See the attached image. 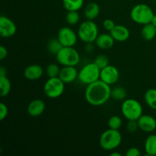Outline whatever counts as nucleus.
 <instances>
[{
  "label": "nucleus",
  "mask_w": 156,
  "mask_h": 156,
  "mask_svg": "<svg viewBox=\"0 0 156 156\" xmlns=\"http://www.w3.org/2000/svg\"><path fill=\"white\" fill-rule=\"evenodd\" d=\"M56 61L62 66H76L80 62L79 53L73 47H63L56 55Z\"/></svg>",
  "instance_id": "423d86ee"
},
{
  "label": "nucleus",
  "mask_w": 156,
  "mask_h": 156,
  "mask_svg": "<svg viewBox=\"0 0 156 156\" xmlns=\"http://www.w3.org/2000/svg\"><path fill=\"white\" fill-rule=\"evenodd\" d=\"M141 34L143 39L146 41H152L156 36V27L152 23L145 24L141 30Z\"/></svg>",
  "instance_id": "aec40b11"
},
{
  "label": "nucleus",
  "mask_w": 156,
  "mask_h": 156,
  "mask_svg": "<svg viewBox=\"0 0 156 156\" xmlns=\"http://www.w3.org/2000/svg\"><path fill=\"white\" fill-rule=\"evenodd\" d=\"M63 47L59 40L56 39H52L49 41L48 44H47V50L49 53L52 55H55L56 56L58 53V52Z\"/></svg>",
  "instance_id": "b1692460"
},
{
  "label": "nucleus",
  "mask_w": 156,
  "mask_h": 156,
  "mask_svg": "<svg viewBox=\"0 0 156 156\" xmlns=\"http://www.w3.org/2000/svg\"><path fill=\"white\" fill-rule=\"evenodd\" d=\"M139 129V125L137 120H128L126 123V129L129 133H133L136 132L137 129Z\"/></svg>",
  "instance_id": "c756f323"
},
{
  "label": "nucleus",
  "mask_w": 156,
  "mask_h": 156,
  "mask_svg": "<svg viewBox=\"0 0 156 156\" xmlns=\"http://www.w3.org/2000/svg\"><path fill=\"white\" fill-rule=\"evenodd\" d=\"M79 71L76 66H62L61 68L59 75L58 77L65 84H69L75 82L78 79Z\"/></svg>",
  "instance_id": "ddd939ff"
},
{
  "label": "nucleus",
  "mask_w": 156,
  "mask_h": 156,
  "mask_svg": "<svg viewBox=\"0 0 156 156\" xmlns=\"http://www.w3.org/2000/svg\"><path fill=\"white\" fill-rule=\"evenodd\" d=\"M78 37V34L69 27H62L58 31L57 39L63 47H74Z\"/></svg>",
  "instance_id": "1a4fd4ad"
},
{
  "label": "nucleus",
  "mask_w": 156,
  "mask_h": 156,
  "mask_svg": "<svg viewBox=\"0 0 156 156\" xmlns=\"http://www.w3.org/2000/svg\"><path fill=\"white\" fill-rule=\"evenodd\" d=\"M101 69L94 62L84 66L79 71L78 79L83 85H89L100 79Z\"/></svg>",
  "instance_id": "0eeeda50"
},
{
  "label": "nucleus",
  "mask_w": 156,
  "mask_h": 156,
  "mask_svg": "<svg viewBox=\"0 0 156 156\" xmlns=\"http://www.w3.org/2000/svg\"><path fill=\"white\" fill-rule=\"evenodd\" d=\"M121 112L127 120H137L143 115V108L140 101L133 98H128L122 103Z\"/></svg>",
  "instance_id": "39448f33"
},
{
  "label": "nucleus",
  "mask_w": 156,
  "mask_h": 156,
  "mask_svg": "<svg viewBox=\"0 0 156 156\" xmlns=\"http://www.w3.org/2000/svg\"><path fill=\"white\" fill-rule=\"evenodd\" d=\"M65 83L59 77L49 78L44 85V91L47 98L55 99L59 98L64 92Z\"/></svg>",
  "instance_id": "6e6552de"
},
{
  "label": "nucleus",
  "mask_w": 156,
  "mask_h": 156,
  "mask_svg": "<svg viewBox=\"0 0 156 156\" xmlns=\"http://www.w3.org/2000/svg\"><path fill=\"white\" fill-rule=\"evenodd\" d=\"M62 4L66 10L79 11L84 5V0H62Z\"/></svg>",
  "instance_id": "5701e85b"
},
{
  "label": "nucleus",
  "mask_w": 156,
  "mask_h": 156,
  "mask_svg": "<svg viewBox=\"0 0 156 156\" xmlns=\"http://www.w3.org/2000/svg\"><path fill=\"white\" fill-rule=\"evenodd\" d=\"M17 31L15 23L8 17L2 15L0 18V36L3 38L13 37Z\"/></svg>",
  "instance_id": "9b49d317"
},
{
  "label": "nucleus",
  "mask_w": 156,
  "mask_h": 156,
  "mask_svg": "<svg viewBox=\"0 0 156 156\" xmlns=\"http://www.w3.org/2000/svg\"><path fill=\"white\" fill-rule=\"evenodd\" d=\"M86 101L92 106H101L111 98V85L101 79L87 85L85 91Z\"/></svg>",
  "instance_id": "f257e3e1"
},
{
  "label": "nucleus",
  "mask_w": 156,
  "mask_h": 156,
  "mask_svg": "<svg viewBox=\"0 0 156 156\" xmlns=\"http://www.w3.org/2000/svg\"><path fill=\"white\" fill-rule=\"evenodd\" d=\"M9 114V109H8L7 105L4 103L0 104V120L2 121L7 117Z\"/></svg>",
  "instance_id": "7c9ffc66"
},
{
  "label": "nucleus",
  "mask_w": 156,
  "mask_h": 156,
  "mask_svg": "<svg viewBox=\"0 0 156 156\" xmlns=\"http://www.w3.org/2000/svg\"><path fill=\"white\" fill-rule=\"evenodd\" d=\"M12 84L6 76H0V94L2 98L9 95L11 91Z\"/></svg>",
  "instance_id": "4be33fe9"
},
{
  "label": "nucleus",
  "mask_w": 156,
  "mask_h": 156,
  "mask_svg": "<svg viewBox=\"0 0 156 156\" xmlns=\"http://www.w3.org/2000/svg\"><path fill=\"white\" fill-rule=\"evenodd\" d=\"M94 62L99 67V68H100V69H101L105 68V67L110 65L108 57L103 54L98 55V56H96V58L94 60Z\"/></svg>",
  "instance_id": "c85d7f7f"
},
{
  "label": "nucleus",
  "mask_w": 156,
  "mask_h": 156,
  "mask_svg": "<svg viewBox=\"0 0 156 156\" xmlns=\"http://www.w3.org/2000/svg\"><path fill=\"white\" fill-rule=\"evenodd\" d=\"M115 22L111 19H106L103 22V27L105 30L111 31L114 27H115Z\"/></svg>",
  "instance_id": "2f4dec72"
},
{
  "label": "nucleus",
  "mask_w": 156,
  "mask_h": 156,
  "mask_svg": "<svg viewBox=\"0 0 156 156\" xmlns=\"http://www.w3.org/2000/svg\"><path fill=\"white\" fill-rule=\"evenodd\" d=\"M151 23H152V24H153V25L156 27V14H155V15H154L153 18H152V22H151Z\"/></svg>",
  "instance_id": "c9c22d12"
},
{
  "label": "nucleus",
  "mask_w": 156,
  "mask_h": 156,
  "mask_svg": "<svg viewBox=\"0 0 156 156\" xmlns=\"http://www.w3.org/2000/svg\"><path fill=\"white\" fill-rule=\"evenodd\" d=\"M98 27L97 24L91 20H86L79 25L78 29V37L79 39L86 44L95 42L98 34Z\"/></svg>",
  "instance_id": "20e7f679"
},
{
  "label": "nucleus",
  "mask_w": 156,
  "mask_h": 156,
  "mask_svg": "<svg viewBox=\"0 0 156 156\" xmlns=\"http://www.w3.org/2000/svg\"><path fill=\"white\" fill-rule=\"evenodd\" d=\"M46 105L41 99H34L31 101L27 105V114L33 117H39L44 114Z\"/></svg>",
  "instance_id": "4468645a"
},
{
  "label": "nucleus",
  "mask_w": 156,
  "mask_h": 156,
  "mask_svg": "<svg viewBox=\"0 0 156 156\" xmlns=\"http://www.w3.org/2000/svg\"><path fill=\"white\" fill-rule=\"evenodd\" d=\"M100 14V7L96 2H90L85 7L84 15L87 20L94 21Z\"/></svg>",
  "instance_id": "a211bd4d"
},
{
  "label": "nucleus",
  "mask_w": 156,
  "mask_h": 156,
  "mask_svg": "<svg viewBox=\"0 0 156 156\" xmlns=\"http://www.w3.org/2000/svg\"><path fill=\"white\" fill-rule=\"evenodd\" d=\"M139 129L148 133L154 132L156 129V120L155 117L148 114H143L137 120Z\"/></svg>",
  "instance_id": "f8f14e48"
},
{
  "label": "nucleus",
  "mask_w": 156,
  "mask_h": 156,
  "mask_svg": "<svg viewBox=\"0 0 156 156\" xmlns=\"http://www.w3.org/2000/svg\"><path fill=\"white\" fill-rule=\"evenodd\" d=\"M122 142V135L119 129H108L102 133L99 139L101 149L106 151L114 150L120 146Z\"/></svg>",
  "instance_id": "f03ea898"
},
{
  "label": "nucleus",
  "mask_w": 156,
  "mask_h": 156,
  "mask_svg": "<svg viewBox=\"0 0 156 156\" xmlns=\"http://www.w3.org/2000/svg\"><path fill=\"white\" fill-rule=\"evenodd\" d=\"M152 9L146 4H137L133 7L130 11V18L138 24L145 25L152 22L154 16Z\"/></svg>",
  "instance_id": "7ed1b4c3"
},
{
  "label": "nucleus",
  "mask_w": 156,
  "mask_h": 156,
  "mask_svg": "<svg viewBox=\"0 0 156 156\" xmlns=\"http://www.w3.org/2000/svg\"><path fill=\"white\" fill-rule=\"evenodd\" d=\"M80 15L78 11H69L66 15V21L70 25H76L79 22Z\"/></svg>",
  "instance_id": "a878e982"
},
{
  "label": "nucleus",
  "mask_w": 156,
  "mask_h": 156,
  "mask_svg": "<svg viewBox=\"0 0 156 156\" xmlns=\"http://www.w3.org/2000/svg\"><path fill=\"white\" fill-rule=\"evenodd\" d=\"M110 155L111 156H121V154L119 153V152H111V153L110 154Z\"/></svg>",
  "instance_id": "e433bc0d"
},
{
  "label": "nucleus",
  "mask_w": 156,
  "mask_h": 156,
  "mask_svg": "<svg viewBox=\"0 0 156 156\" xmlns=\"http://www.w3.org/2000/svg\"><path fill=\"white\" fill-rule=\"evenodd\" d=\"M120 79V72L112 65H108V66L101 69L100 79L109 85H114L118 82Z\"/></svg>",
  "instance_id": "9d476101"
},
{
  "label": "nucleus",
  "mask_w": 156,
  "mask_h": 156,
  "mask_svg": "<svg viewBox=\"0 0 156 156\" xmlns=\"http://www.w3.org/2000/svg\"><path fill=\"white\" fill-rule=\"evenodd\" d=\"M114 39L111 36V34L103 33L98 36L95 41V44L98 48L101 50H109L112 48L114 45Z\"/></svg>",
  "instance_id": "f3484780"
},
{
  "label": "nucleus",
  "mask_w": 156,
  "mask_h": 156,
  "mask_svg": "<svg viewBox=\"0 0 156 156\" xmlns=\"http://www.w3.org/2000/svg\"><path fill=\"white\" fill-rule=\"evenodd\" d=\"M44 69L40 65L32 64L28 66L24 71L25 79L30 81H35L40 79L44 75Z\"/></svg>",
  "instance_id": "dca6fc26"
},
{
  "label": "nucleus",
  "mask_w": 156,
  "mask_h": 156,
  "mask_svg": "<svg viewBox=\"0 0 156 156\" xmlns=\"http://www.w3.org/2000/svg\"><path fill=\"white\" fill-rule=\"evenodd\" d=\"M145 152L149 156H156V135L151 134L146 138L144 145Z\"/></svg>",
  "instance_id": "6ab92c4d"
},
{
  "label": "nucleus",
  "mask_w": 156,
  "mask_h": 156,
  "mask_svg": "<svg viewBox=\"0 0 156 156\" xmlns=\"http://www.w3.org/2000/svg\"><path fill=\"white\" fill-rule=\"evenodd\" d=\"M8 55V50L4 46H1L0 47V59L3 60Z\"/></svg>",
  "instance_id": "72a5a7b5"
},
{
  "label": "nucleus",
  "mask_w": 156,
  "mask_h": 156,
  "mask_svg": "<svg viewBox=\"0 0 156 156\" xmlns=\"http://www.w3.org/2000/svg\"><path fill=\"white\" fill-rule=\"evenodd\" d=\"M146 105L152 110L156 111V88H149L144 94Z\"/></svg>",
  "instance_id": "412c9836"
},
{
  "label": "nucleus",
  "mask_w": 156,
  "mask_h": 156,
  "mask_svg": "<svg viewBox=\"0 0 156 156\" xmlns=\"http://www.w3.org/2000/svg\"><path fill=\"white\" fill-rule=\"evenodd\" d=\"M110 34L114 41L117 42H125L129 37V30L126 26L121 24H116L115 27L110 31Z\"/></svg>",
  "instance_id": "2eb2a0df"
},
{
  "label": "nucleus",
  "mask_w": 156,
  "mask_h": 156,
  "mask_svg": "<svg viewBox=\"0 0 156 156\" xmlns=\"http://www.w3.org/2000/svg\"><path fill=\"white\" fill-rule=\"evenodd\" d=\"M61 69L59 66L56 63H50L46 68V74L49 78L58 77L59 75Z\"/></svg>",
  "instance_id": "bb28decb"
},
{
  "label": "nucleus",
  "mask_w": 156,
  "mask_h": 156,
  "mask_svg": "<svg viewBox=\"0 0 156 156\" xmlns=\"http://www.w3.org/2000/svg\"><path fill=\"white\" fill-rule=\"evenodd\" d=\"M6 75H7L6 69L3 66L0 67V76H6Z\"/></svg>",
  "instance_id": "f704fd0d"
},
{
  "label": "nucleus",
  "mask_w": 156,
  "mask_h": 156,
  "mask_svg": "<svg viewBox=\"0 0 156 156\" xmlns=\"http://www.w3.org/2000/svg\"><path fill=\"white\" fill-rule=\"evenodd\" d=\"M122 124H123V121H122L121 117L117 115L110 117L108 122V127L113 129H119L122 126Z\"/></svg>",
  "instance_id": "cd10ccee"
},
{
  "label": "nucleus",
  "mask_w": 156,
  "mask_h": 156,
  "mask_svg": "<svg viewBox=\"0 0 156 156\" xmlns=\"http://www.w3.org/2000/svg\"><path fill=\"white\" fill-rule=\"evenodd\" d=\"M126 97V91L124 88L117 86L111 89V98L117 101H124Z\"/></svg>",
  "instance_id": "393cba45"
},
{
  "label": "nucleus",
  "mask_w": 156,
  "mask_h": 156,
  "mask_svg": "<svg viewBox=\"0 0 156 156\" xmlns=\"http://www.w3.org/2000/svg\"><path fill=\"white\" fill-rule=\"evenodd\" d=\"M126 156H139L141 155V152L136 147H131L128 149L126 152Z\"/></svg>",
  "instance_id": "473e14b6"
}]
</instances>
